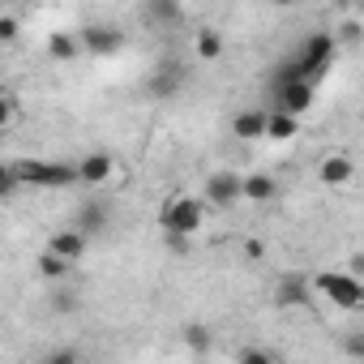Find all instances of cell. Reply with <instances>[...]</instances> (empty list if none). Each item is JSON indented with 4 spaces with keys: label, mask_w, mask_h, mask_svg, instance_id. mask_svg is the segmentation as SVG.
Wrapping results in <instances>:
<instances>
[{
    "label": "cell",
    "mask_w": 364,
    "mask_h": 364,
    "mask_svg": "<svg viewBox=\"0 0 364 364\" xmlns=\"http://www.w3.org/2000/svg\"><path fill=\"white\" fill-rule=\"evenodd\" d=\"M39 364H86V360H82V351H77L73 343H60V347H52Z\"/></svg>",
    "instance_id": "d6986e66"
},
{
    "label": "cell",
    "mask_w": 364,
    "mask_h": 364,
    "mask_svg": "<svg viewBox=\"0 0 364 364\" xmlns=\"http://www.w3.org/2000/svg\"><path fill=\"white\" fill-rule=\"evenodd\" d=\"M77 48H82V39H77V35H65V31L48 39V52H52L56 60H73V56H77Z\"/></svg>",
    "instance_id": "e0dca14e"
},
{
    "label": "cell",
    "mask_w": 364,
    "mask_h": 364,
    "mask_svg": "<svg viewBox=\"0 0 364 364\" xmlns=\"http://www.w3.org/2000/svg\"><path fill=\"white\" fill-rule=\"evenodd\" d=\"M77 176H82V185H103V180L112 176V154H103V150L86 154V159L77 163Z\"/></svg>",
    "instance_id": "9c48e42d"
},
{
    "label": "cell",
    "mask_w": 364,
    "mask_h": 364,
    "mask_svg": "<svg viewBox=\"0 0 364 364\" xmlns=\"http://www.w3.org/2000/svg\"><path fill=\"white\" fill-rule=\"evenodd\" d=\"M202 219H206V202H198V198H171L159 210L163 236H193L202 228Z\"/></svg>",
    "instance_id": "7a4b0ae2"
},
{
    "label": "cell",
    "mask_w": 364,
    "mask_h": 364,
    "mask_svg": "<svg viewBox=\"0 0 364 364\" xmlns=\"http://www.w3.org/2000/svg\"><path fill=\"white\" fill-rule=\"evenodd\" d=\"M245 253H249V257H262V253H266V245H262V240H245Z\"/></svg>",
    "instance_id": "4316f807"
},
{
    "label": "cell",
    "mask_w": 364,
    "mask_h": 364,
    "mask_svg": "<svg viewBox=\"0 0 364 364\" xmlns=\"http://www.w3.org/2000/svg\"><path fill=\"white\" fill-rule=\"evenodd\" d=\"M296 129H300V120L296 116H283V112H270V120H266V137H274V141L296 137Z\"/></svg>",
    "instance_id": "9a60e30c"
},
{
    "label": "cell",
    "mask_w": 364,
    "mask_h": 364,
    "mask_svg": "<svg viewBox=\"0 0 364 364\" xmlns=\"http://www.w3.org/2000/svg\"><path fill=\"white\" fill-rule=\"evenodd\" d=\"M236 364H279V355H274V351H266V347H257V343H249V347H240Z\"/></svg>",
    "instance_id": "ffe728a7"
},
{
    "label": "cell",
    "mask_w": 364,
    "mask_h": 364,
    "mask_svg": "<svg viewBox=\"0 0 364 364\" xmlns=\"http://www.w3.org/2000/svg\"><path fill=\"white\" fill-rule=\"evenodd\" d=\"M351 159L347 154H330L326 163H321V180H326V185H347V180H351Z\"/></svg>",
    "instance_id": "5bb4252c"
},
{
    "label": "cell",
    "mask_w": 364,
    "mask_h": 364,
    "mask_svg": "<svg viewBox=\"0 0 364 364\" xmlns=\"http://www.w3.org/2000/svg\"><path fill=\"white\" fill-rule=\"evenodd\" d=\"M313 107V86H304V82H291V86H279L274 90V107L270 112H283V116H304Z\"/></svg>",
    "instance_id": "8992f818"
},
{
    "label": "cell",
    "mask_w": 364,
    "mask_h": 364,
    "mask_svg": "<svg viewBox=\"0 0 364 364\" xmlns=\"http://www.w3.org/2000/svg\"><path fill=\"white\" fill-rule=\"evenodd\" d=\"M245 198V176L240 171H210L206 176V206L228 210Z\"/></svg>",
    "instance_id": "277c9868"
},
{
    "label": "cell",
    "mask_w": 364,
    "mask_h": 364,
    "mask_svg": "<svg viewBox=\"0 0 364 364\" xmlns=\"http://www.w3.org/2000/svg\"><path fill=\"white\" fill-rule=\"evenodd\" d=\"M274 309H309V279L304 274H283L274 287Z\"/></svg>",
    "instance_id": "52a82bcc"
},
{
    "label": "cell",
    "mask_w": 364,
    "mask_h": 364,
    "mask_svg": "<svg viewBox=\"0 0 364 364\" xmlns=\"http://www.w3.org/2000/svg\"><path fill=\"white\" fill-rule=\"evenodd\" d=\"M198 56L202 60H219L223 56V35L219 31H202L198 35Z\"/></svg>",
    "instance_id": "ac0fdd59"
},
{
    "label": "cell",
    "mask_w": 364,
    "mask_h": 364,
    "mask_svg": "<svg viewBox=\"0 0 364 364\" xmlns=\"http://www.w3.org/2000/svg\"><path fill=\"white\" fill-rule=\"evenodd\" d=\"M18 185H22V180H18V171H14V163H9L5 171H0V189H5V198H14V193H18Z\"/></svg>",
    "instance_id": "7402d4cb"
},
{
    "label": "cell",
    "mask_w": 364,
    "mask_h": 364,
    "mask_svg": "<svg viewBox=\"0 0 364 364\" xmlns=\"http://www.w3.org/2000/svg\"><path fill=\"white\" fill-rule=\"evenodd\" d=\"M180 338H185V347H189L193 355H206V351L215 347V334H210V326H202V321H189L185 330H180Z\"/></svg>",
    "instance_id": "4fadbf2b"
},
{
    "label": "cell",
    "mask_w": 364,
    "mask_h": 364,
    "mask_svg": "<svg viewBox=\"0 0 364 364\" xmlns=\"http://www.w3.org/2000/svg\"><path fill=\"white\" fill-rule=\"evenodd\" d=\"M274 198H279L274 176H266V171H253V176H245V202H257V206H266V202H274Z\"/></svg>",
    "instance_id": "ba28073f"
},
{
    "label": "cell",
    "mask_w": 364,
    "mask_h": 364,
    "mask_svg": "<svg viewBox=\"0 0 364 364\" xmlns=\"http://www.w3.org/2000/svg\"><path fill=\"white\" fill-rule=\"evenodd\" d=\"M103 228H107V206H99V202H82V215H77V228H73V232L95 236V232H103Z\"/></svg>",
    "instance_id": "7c38bea8"
},
{
    "label": "cell",
    "mask_w": 364,
    "mask_h": 364,
    "mask_svg": "<svg viewBox=\"0 0 364 364\" xmlns=\"http://www.w3.org/2000/svg\"><path fill=\"white\" fill-rule=\"evenodd\" d=\"M146 14L159 18V22H176L180 18V5H146Z\"/></svg>",
    "instance_id": "44dd1931"
},
{
    "label": "cell",
    "mask_w": 364,
    "mask_h": 364,
    "mask_svg": "<svg viewBox=\"0 0 364 364\" xmlns=\"http://www.w3.org/2000/svg\"><path fill=\"white\" fill-rule=\"evenodd\" d=\"M317 291L334 304V309H360L364 304V283L347 270H326L317 274Z\"/></svg>",
    "instance_id": "3957f363"
},
{
    "label": "cell",
    "mask_w": 364,
    "mask_h": 364,
    "mask_svg": "<svg viewBox=\"0 0 364 364\" xmlns=\"http://www.w3.org/2000/svg\"><path fill=\"white\" fill-rule=\"evenodd\" d=\"M22 185H39V189H69L77 185V163H43V159H18L14 163Z\"/></svg>",
    "instance_id": "6da1fadb"
},
{
    "label": "cell",
    "mask_w": 364,
    "mask_h": 364,
    "mask_svg": "<svg viewBox=\"0 0 364 364\" xmlns=\"http://www.w3.org/2000/svg\"><path fill=\"white\" fill-rule=\"evenodd\" d=\"M0 39H5V43L18 39V18L14 14H0Z\"/></svg>",
    "instance_id": "603a6c76"
},
{
    "label": "cell",
    "mask_w": 364,
    "mask_h": 364,
    "mask_svg": "<svg viewBox=\"0 0 364 364\" xmlns=\"http://www.w3.org/2000/svg\"><path fill=\"white\" fill-rule=\"evenodd\" d=\"M48 253H56V257H65V262H77V257L86 253V236H82V232H56V236L48 240Z\"/></svg>",
    "instance_id": "30bf717a"
},
{
    "label": "cell",
    "mask_w": 364,
    "mask_h": 364,
    "mask_svg": "<svg viewBox=\"0 0 364 364\" xmlns=\"http://www.w3.org/2000/svg\"><path fill=\"white\" fill-rule=\"evenodd\" d=\"M39 274L52 279V283H60V279L73 274V262H65V257H56V253H43V257H39Z\"/></svg>",
    "instance_id": "2e32d148"
},
{
    "label": "cell",
    "mask_w": 364,
    "mask_h": 364,
    "mask_svg": "<svg viewBox=\"0 0 364 364\" xmlns=\"http://www.w3.org/2000/svg\"><path fill=\"white\" fill-rule=\"evenodd\" d=\"M82 48L86 52H95V56H112L120 43H124V35L116 31V26H107V22H90V26H82Z\"/></svg>",
    "instance_id": "5b68a950"
},
{
    "label": "cell",
    "mask_w": 364,
    "mask_h": 364,
    "mask_svg": "<svg viewBox=\"0 0 364 364\" xmlns=\"http://www.w3.org/2000/svg\"><path fill=\"white\" fill-rule=\"evenodd\" d=\"M347 274H355V279H364V253H355V257H351V266H347Z\"/></svg>",
    "instance_id": "484cf974"
},
{
    "label": "cell",
    "mask_w": 364,
    "mask_h": 364,
    "mask_svg": "<svg viewBox=\"0 0 364 364\" xmlns=\"http://www.w3.org/2000/svg\"><path fill=\"white\" fill-rule=\"evenodd\" d=\"M266 120H270V112H240V116L232 120V133H236V137H245V141L266 137Z\"/></svg>",
    "instance_id": "8fae6325"
},
{
    "label": "cell",
    "mask_w": 364,
    "mask_h": 364,
    "mask_svg": "<svg viewBox=\"0 0 364 364\" xmlns=\"http://www.w3.org/2000/svg\"><path fill=\"white\" fill-rule=\"evenodd\" d=\"M343 351H347L351 360H364V334H351V338H343Z\"/></svg>",
    "instance_id": "cb8c5ba5"
},
{
    "label": "cell",
    "mask_w": 364,
    "mask_h": 364,
    "mask_svg": "<svg viewBox=\"0 0 364 364\" xmlns=\"http://www.w3.org/2000/svg\"><path fill=\"white\" fill-rule=\"evenodd\" d=\"M167 249H176V253H189V236H167Z\"/></svg>",
    "instance_id": "d4e9b609"
}]
</instances>
